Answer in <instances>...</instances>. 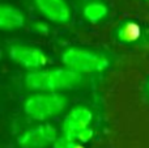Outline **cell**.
I'll list each match as a JSON object with an SVG mask.
<instances>
[{
    "label": "cell",
    "mask_w": 149,
    "mask_h": 148,
    "mask_svg": "<svg viewBox=\"0 0 149 148\" xmlns=\"http://www.w3.org/2000/svg\"><path fill=\"white\" fill-rule=\"evenodd\" d=\"M81 81V75L70 68H56L46 71H33L25 79L28 88L36 91H60L71 89Z\"/></svg>",
    "instance_id": "6da1fadb"
},
{
    "label": "cell",
    "mask_w": 149,
    "mask_h": 148,
    "mask_svg": "<svg viewBox=\"0 0 149 148\" xmlns=\"http://www.w3.org/2000/svg\"><path fill=\"white\" fill-rule=\"evenodd\" d=\"M62 60L65 67L77 73L101 72L110 64L103 54L88 49L70 47L62 52Z\"/></svg>",
    "instance_id": "7a4b0ae2"
},
{
    "label": "cell",
    "mask_w": 149,
    "mask_h": 148,
    "mask_svg": "<svg viewBox=\"0 0 149 148\" xmlns=\"http://www.w3.org/2000/svg\"><path fill=\"white\" fill-rule=\"evenodd\" d=\"M67 106V98L56 93L34 94L25 101V113L37 121H45L62 113Z\"/></svg>",
    "instance_id": "3957f363"
},
{
    "label": "cell",
    "mask_w": 149,
    "mask_h": 148,
    "mask_svg": "<svg viewBox=\"0 0 149 148\" xmlns=\"http://www.w3.org/2000/svg\"><path fill=\"white\" fill-rule=\"evenodd\" d=\"M8 54L13 62L30 70H38L47 64V57L45 51L29 45L15 43L8 49Z\"/></svg>",
    "instance_id": "277c9868"
},
{
    "label": "cell",
    "mask_w": 149,
    "mask_h": 148,
    "mask_svg": "<svg viewBox=\"0 0 149 148\" xmlns=\"http://www.w3.org/2000/svg\"><path fill=\"white\" fill-rule=\"evenodd\" d=\"M56 130L50 125H41L20 136L18 143L24 148H45L56 140Z\"/></svg>",
    "instance_id": "5b68a950"
},
{
    "label": "cell",
    "mask_w": 149,
    "mask_h": 148,
    "mask_svg": "<svg viewBox=\"0 0 149 148\" xmlns=\"http://www.w3.org/2000/svg\"><path fill=\"white\" fill-rule=\"evenodd\" d=\"M92 112L85 106H76L70 112V114L65 117L63 122L62 130L63 135H67L76 140V136L81 133L82 130L89 127L92 122Z\"/></svg>",
    "instance_id": "8992f818"
},
{
    "label": "cell",
    "mask_w": 149,
    "mask_h": 148,
    "mask_svg": "<svg viewBox=\"0 0 149 148\" xmlns=\"http://www.w3.org/2000/svg\"><path fill=\"white\" fill-rule=\"evenodd\" d=\"M38 10L56 24H67L71 20V8L65 0H34Z\"/></svg>",
    "instance_id": "52a82bcc"
},
{
    "label": "cell",
    "mask_w": 149,
    "mask_h": 148,
    "mask_svg": "<svg viewBox=\"0 0 149 148\" xmlns=\"http://www.w3.org/2000/svg\"><path fill=\"white\" fill-rule=\"evenodd\" d=\"M115 39L122 45H136L144 37V29L137 21L124 20L114 29Z\"/></svg>",
    "instance_id": "ba28073f"
},
{
    "label": "cell",
    "mask_w": 149,
    "mask_h": 148,
    "mask_svg": "<svg viewBox=\"0 0 149 148\" xmlns=\"http://www.w3.org/2000/svg\"><path fill=\"white\" fill-rule=\"evenodd\" d=\"M25 25V16L22 10L10 4L3 3L0 5V29L1 30H16Z\"/></svg>",
    "instance_id": "9c48e42d"
},
{
    "label": "cell",
    "mask_w": 149,
    "mask_h": 148,
    "mask_svg": "<svg viewBox=\"0 0 149 148\" xmlns=\"http://www.w3.org/2000/svg\"><path fill=\"white\" fill-rule=\"evenodd\" d=\"M107 13H109L107 7L101 1H90L88 4H85L84 9H82L84 17L92 24L100 22L101 20H103L107 16Z\"/></svg>",
    "instance_id": "30bf717a"
},
{
    "label": "cell",
    "mask_w": 149,
    "mask_h": 148,
    "mask_svg": "<svg viewBox=\"0 0 149 148\" xmlns=\"http://www.w3.org/2000/svg\"><path fill=\"white\" fill-rule=\"evenodd\" d=\"M74 147H76L74 139L70 138L67 135H62L54 143V148H74Z\"/></svg>",
    "instance_id": "8fae6325"
},
{
    "label": "cell",
    "mask_w": 149,
    "mask_h": 148,
    "mask_svg": "<svg viewBox=\"0 0 149 148\" xmlns=\"http://www.w3.org/2000/svg\"><path fill=\"white\" fill-rule=\"evenodd\" d=\"M33 29L36 30V33L38 34H43V36H47L49 34V25H47L46 22H42V21H36V22L33 24Z\"/></svg>",
    "instance_id": "7c38bea8"
},
{
    "label": "cell",
    "mask_w": 149,
    "mask_h": 148,
    "mask_svg": "<svg viewBox=\"0 0 149 148\" xmlns=\"http://www.w3.org/2000/svg\"><path fill=\"white\" fill-rule=\"evenodd\" d=\"M93 138V130L90 127L85 128V130H82L81 133L79 134V135L76 136V139L79 142H81V143H86V142H89L90 139Z\"/></svg>",
    "instance_id": "4fadbf2b"
},
{
    "label": "cell",
    "mask_w": 149,
    "mask_h": 148,
    "mask_svg": "<svg viewBox=\"0 0 149 148\" xmlns=\"http://www.w3.org/2000/svg\"><path fill=\"white\" fill-rule=\"evenodd\" d=\"M147 89H148V93H149V80H148V84H147Z\"/></svg>",
    "instance_id": "5bb4252c"
}]
</instances>
